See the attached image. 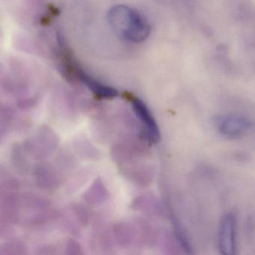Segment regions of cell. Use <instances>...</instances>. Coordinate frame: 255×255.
<instances>
[{"label":"cell","mask_w":255,"mask_h":255,"mask_svg":"<svg viewBox=\"0 0 255 255\" xmlns=\"http://www.w3.org/2000/svg\"><path fill=\"white\" fill-rule=\"evenodd\" d=\"M108 20L115 33L125 41L141 43L150 35L147 20L135 10L126 5H116L108 13Z\"/></svg>","instance_id":"cell-1"},{"label":"cell","mask_w":255,"mask_h":255,"mask_svg":"<svg viewBox=\"0 0 255 255\" xmlns=\"http://www.w3.org/2000/svg\"><path fill=\"white\" fill-rule=\"evenodd\" d=\"M237 234V219L234 213H227L224 215L219 224L218 232V248L222 255H235Z\"/></svg>","instance_id":"cell-2"},{"label":"cell","mask_w":255,"mask_h":255,"mask_svg":"<svg viewBox=\"0 0 255 255\" xmlns=\"http://www.w3.org/2000/svg\"><path fill=\"white\" fill-rule=\"evenodd\" d=\"M217 130L225 136L236 138L247 132L252 122L247 118L240 115H219L214 119Z\"/></svg>","instance_id":"cell-3"},{"label":"cell","mask_w":255,"mask_h":255,"mask_svg":"<svg viewBox=\"0 0 255 255\" xmlns=\"http://www.w3.org/2000/svg\"><path fill=\"white\" fill-rule=\"evenodd\" d=\"M75 73L80 81L100 98H113L117 96L118 92L113 88L99 83L80 70L76 69Z\"/></svg>","instance_id":"cell-5"},{"label":"cell","mask_w":255,"mask_h":255,"mask_svg":"<svg viewBox=\"0 0 255 255\" xmlns=\"http://www.w3.org/2000/svg\"><path fill=\"white\" fill-rule=\"evenodd\" d=\"M132 107L135 113L145 126L147 138L152 142H157L159 140V128L147 107L142 101L138 99H134L132 101Z\"/></svg>","instance_id":"cell-4"}]
</instances>
